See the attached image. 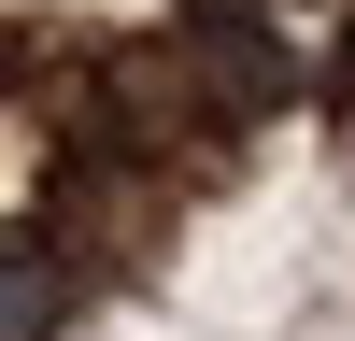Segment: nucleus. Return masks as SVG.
<instances>
[{
    "mask_svg": "<svg viewBox=\"0 0 355 341\" xmlns=\"http://www.w3.org/2000/svg\"><path fill=\"white\" fill-rule=\"evenodd\" d=\"M57 313H71V256H43V242H0V341H43Z\"/></svg>",
    "mask_w": 355,
    "mask_h": 341,
    "instance_id": "obj_2",
    "label": "nucleus"
},
{
    "mask_svg": "<svg viewBox=\"0 0 355 341\" xmlns=\"http://www.w3.org/2000/svg\"><path fill=\"white\" fill-rule=\"evenodd\" d=\"M171 57H199L227 114H270V100H284V43H270V28L242 15V0H185V28H171Z\"/></svg>",
    "mask_w": 355,
    "mask_h": 341,
    "instance_id": "obj_1",
    "label": "nucleus"
},
{
    "mask_svg": "<svg viewBox=\"0 0 355 341\" xmlns=\"http://www.w3.org/2000/svg\"><path fill=\"white\" fill-rule=\"evenodd\" d=\"M341 85H355V43H341Z\"/></svg>",
    "mask_w": 355,
    "mask_h": 341,
    "instance_id": "obj_3",
    "label": "nucleus"
}]
</instances>
